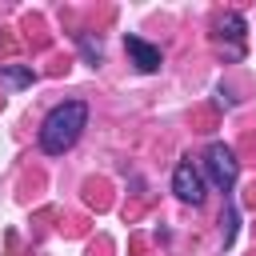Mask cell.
<instances>
[{"mask_svg": "<svg viewBox=\"0 0 256 256\" xmlns=\"http://www.w3.org/2000/svg\"><path fill=\"white\" fill-rule=\"evenodd\" d=\"M88 128V104L84 100H64L56 104L44 120H40V132H36V144L44 156H64L76 148V140L84 136Z\"/></svg>", "mask_w": 256, "mask_h": 256, "instance_id": "cell-1", "label": "cell"}, {"mask_svg": "<svg viewBox=\"0 0 256 256\" xmlns=\"http://www.w3.org/2000/svg\"><path fill=\"white\" fill-rule=\"evenodd\" d=\"M204 176H208L212 188H220L224 196L236 188V180H240V160H236V152H232L224 140H212V144L204 148Z\"/></svg>", "mask_w": 256, "mask_h": 256, "instance_id": "cell-2", "label": "cell"}, {"mask_svg": "<svg viewBox=\"0 0 256 256\" xmlns=\"http://www.w3.org/2000/svg\"><path fill=\"white\" fill-rule=\"evenodd\" d=\"M172 192L184 200V204H192V208H200L204 204V196H208V184H204V172L192 164V160H180L176 168H172Z\"/></svg>", "mask_w": 256, "mask_h": 256, "instance_id": "cell-3", "label": "cell"}, {"mask_svg": "<svg viewBox=\"0 0 256 256\" xmlns=\"http://www.w3.org/2000/svg\"><path fill=\"white\" fill-rule=\"evenodd\" d=\"M124 52H128V60L136 64V72H144V76H152V72H160V64H164V56H160V48L152 44V40H144V36H124Z\"/></svg>", "mask_w": 256, "mask_h": 256, "instance_id": "cell-4", "label": "cell"}, {"mask_svg": "<svg viewBox=\"0 0 256 256\" xmlns=\"http://www.w3.org/2000/svg\"><path fill=\"white\" fill-rule=\"evenodd\" d=\"M0 80L8 88H32L36 84V72L28 64H0Z\"/></svg>", "mask_w": 256, "mask_h": 256, "instance_id": "cell-5", "label": "cell"}, {"mask_svg": "<svg viewBox=\"0 0 256 256\" xmlns=\"http://www.w3.org/2000/svg\"><path fill=\"white\" fill-rule=\"evenodd\" d=\"M216 28H220V36L236 40V48H240V44H244V32H248V20H244L240 12H224V16L216 20Z\"/></svg>", "mask_w": 256, "mask_h": 256, "instance_id": "cell-6", "label": "cell"}, {"mask_svg": "<svg viewBox=\"0 0 256 256\" xmlns=\"http://www.w3.org/2000/svg\"><path fill=\"white\" fill-rule=\"evenodd\" d=\"M76 40H80V48H84V60L96 68V64L104 60V48H100V44H92V36H88V32H76Z\"/></svg>", "mask_w": 256, "mask_h": 256, "instance_id": "cell-7", "label": "cell"}]
</instances>
